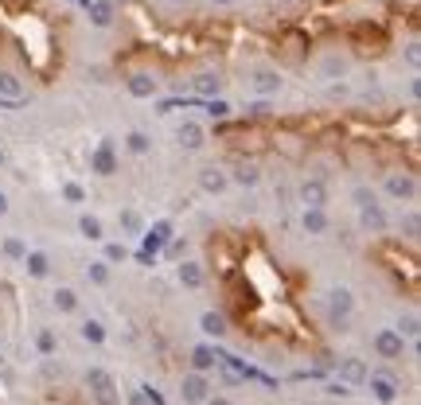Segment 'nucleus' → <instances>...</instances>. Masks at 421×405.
I'll list each match as a JSON object with an SVG mask.
<instances>
[{
	"instance_id": "obj_1",
	"label": "nucleus",
	"mask_w": 421,
	"mask_h": 405,
	"mask_svg": "<svg viewBox=\"0 0 421 405\" xmlns=\"http://www.w3.org/2000/svg\"><path fill=\"white\" fill-rule=\"evenodd\" d=\"M86 390L94 393L98 405H121L117 402V382H113V374H109L106 367H90L86 370Z\"/></svg>"
},
{
	"instance_id": "obj_2",
	"label": "nucleus",
	"mask_w": 421,
	"mask_h": 405,
	"mask_svg": "<svg viewBox=\"0 0 421 405\" xmlns=\"http://www.w3.org/2000/svg\"><path fill=\"white\" fill-rule=\"evenodd\" d=\"M367 386H371V393H374V402L378 405H394L398 397H402V382H398L394 374H383V370L367 374Z\"/></svg>"
},
{
	"instance_id": "obj_3",
	"label": "nucleus",
	"mask_w": 421,
	"mask_h": 405,
	"mask_svg": "<svg viewBox=\"0 0 421 405\" xmlns=\"http://www.w3.org/2000/svg\"><path fill=\"white\" fill-rule=\"evenodd\" d=\"M351 312H355V297H351L348 288H332V292H328V316H332V323H336L339 332L348 327Z\"/></svg>"
},
{
	"instance_id": "obj_4",
	"label": "nucleus",
	"mask_w": 421,
	"mask_h": 405,
	"mask_svg": "<svg viewBox=\"0 0 421 405\" xmlns=\"http://www.w3.org/2000/svg\"><path fill=\"white\" fill-rule=\"evenodd\" d=\"M383 187H386V195H390V199H402V202H413V199H418V179L409 176V172H390Z\"/></svg>"
},
{
	"instance_id": "obj_5",
	"label": "nucleus",
	"mask_w": 421,
	"mask_h": 405,
	"mask_svg": "<svg viewBox=\"0 0 421 405\" xmlns=\"http://www.w3.org/2000/svg\"><path fill=\"white\" fill-rule=\"evenodd\" d=\"M90 172H98V176H113V172H117V152H113V141H109V137H102L98 148L90 152Z\"/></svg>"
},
{
	"instance_id": "obj_6",
	"label": "nucleus",
	"mask_w": 421,
	"mask_h": 405,
	"mask_svg": "<svg viewBox=\"0 0 421 405\" xmlns=\"http://www.w3.org/2000/svg\"><path fill=\"white\" fill-rule=\"evenodd\" d=\"M180 393H183V402H187V405H203L207 397H211V378L199 374V370H192V374L183 378Z\"/></svg>"
},
{
	"instance_id": "obj_7",
	"label": "nucleus",
	"mask_w": 421,
	"mask_h": 405,
	"mask_svg": "<svg viewBox=\"0 0 421 405\" xmlns=\"http://www.w3.org/2000/svg\"><path fill=\"white\" fill-rule=\"evenodd\" d=\"M367 374H371L367 362L355 358V355H348V358H339V362H336V382H343V386H363Z\"/></svg>"
},
{
	"instance_id": "obj_8",
	"label": "nucleus",
	"mask_w": 421,
	"mask_h": 405,
	"mask_svg": "<svg viewBox=\"0 0 421 405\" xmlns=\"http://www.w3.org/2000/svg\"><path fill=\"white\" fill-rule=\"evenodd\" d=\"M371 343H374V351H378L383 358H402V355H406V339H402L394 327H383V332H374Z\"/></svg>"
},
{
	"instance_id": "obj_9",
	"label": "nucleus",
	"mask_w": 421,
	"mask_h": 405,
	"mask_svg": "<svg viewBox=\"0 0 421 405\" xmlns=\"http://www.w3.org/2000/svg\"><path fill=\"white\" fill-rule=\"evenodd\" d=\"M359 222H363V230H371V234H386V211L378 207V202H367V207H359Z\"/></svg>"
},
{
	"instance_id": "obj_10",
	"label": "nucleus",
	"mask_w": 421,
	"mask_h": 405,
	"mask_svg": "<svg viewBox=\"0 0 421 405\" xmlns=\"http://www.w3.org/2000/svg\"><path fill=\"white\" fill-rule=\"evenodd\" d=\"M86 12H90V24L94 27H109L113 16H117V0H90Z\"/></svg>"
},
{
	"instance_id": "obj_11",
	"label": "nucleus",
	"mask_w": 421,
	"mask_h": 405,
	"mask_svg": "<svg viewBox=\"0 0 421 405\" xmlns=\"http://www.w3.org/2000/svg\"><path fill=\"white\" fill-rule=\"evenodd\" d=\"M0 102H4V106H20V102H24V82L8 71H0Z\"/></svg>"
},
{
	"instance_id": "obj_12",
	"label": "nucleus",
	"mask_w": 421,
	"mask_h": 405,
	"mask_svg": "<svg viewBox=\"0 0 421 405\" xmlns=\"http://www.w3.org/2000/svg\"><path fill=\"white\" fill-rule=\"evenodd\" d=\"M176 141H180L187 152H195V148H203V144H207V132H203V125H199V121H183L180 132H176Z\"/></svg>"
},
{
	"instance_id": "obj_13",
	"label": "nucleus",
	"mask_w": 421,
	"mask_h": 405,
	"mask_svg": "<svg viewBox=\"0 0 421 405\" xmlns=\"http://www.w3.org/2000/svg\"><path fill=\"white\" fill-rule=\"evenodd\" d=\"M125 86H129V94L133 97H157L160 94V82L157 78H152V74H129V78H125Z\"/></svg>"
},
{
	"instance_id": "obj_14",
	"label": "nucleus",
	"mask_w": 421,
	"mask_h": 405,
	"mask_svg": "<svg viewBox=\"0 0 421 405\" xmlns=\"http://www.w3.org/2000/svg\"><path fill=\"white\" fill-rule=\"evenodd\" d=\"M27 269V277H36V281H43V277H51V257L43 250H27L24 262H20Z\"/></svg>"
},
{
	"instance_id": "obj_15",
	"label": "nucleus",
	"mask_w": 421,
	"mask_h": 405,
	"mask_svg": "<svg viewBox=\"0 0 421 405\" xmlns=\"http://www.w3.org/2000/svg\"><path fill=\"white\" fill-rule=\"evenodd\" d=\"M301 202H304V207H324V202H328L324 179H304V183H301Z\"/></svg>"
},
{
	"instance_id": "obj_16",
	"label": "nucleus",
	"mask_w": 421,
	"mask_h": 405,
	"mask_svg": "<svg viewBox=\"0 0 421 405\" xmlns=\"http://www.w3.org/2000/svg\"><path fill=\"white\" fill-rule=\"evenodd\" d=\"M199 187L211 191V195H223V191L230 187V176L223 172V167H203V176H199Z\"/></svg>"
},
{
	"instance_id": "obj_17",
	"label": "nucleus",
	"mask_w": 421,
	"mask_h": 405,
	"mask_svg": "<svg viewBox=\"0 0 421 405\" xmlns=\"http://www.w3.org/2000/svg\"><path fill=\"white\" fill-rule=\"evenodd\" d=\"M168 238H172V222H157V227L145 234V253L152 257L157 250H164V246H168Z\"/></svg>"
},
{
	"instance_id": "obj_18",
	"label": "nucleus",
	"mask_w": 421,
	"mask_h": 405,
	"mask_svg": "<svg viewBox=\"0 0 421 405\" xmlns=\"http://www.w3.org/2000/svg\"><path fill=\"white\" fill-rule=\"evenodd\" d=\"M176 277H180L183 288H203V281H207V273H203V265L199 262H183L180 269H176Z\"/></svg>"
},
{
	"instance_id": "obj_19",
	"label": "nucleus",
	"mask_w": 421,
	"mask_h": 405,
	"mask_svg": "<svg viewBox=\"0 0 421 405\" xmlns=\"http://www.w3.org/2000/svg\"><path fill=\"white\" fill-rule=\"evenodd\" d=\"M192 367L199 370V374L215 370V367H218V351H215V347H207V343H199V347L192 351Z\"/></svg>"
},
{
	"instance_id": "obj_20",
	"label": "nucleus",
	"mask_w": 421,
	"mask_h": 405,
	"mask_svg": "<svg viewBox=\"0 0 421 405\" xmlns=\"http://www.w3.org/2000/svg\"><path fill=\"white\" fill-rule=\"evenodd\" d=\"M304 230H308V234H328V227H332V222H328V215H324V207H304Z\"/></svg>"
},
{
	"instance_id": "obj_21",
	"label": "nucleus",
	"mask_w": 421,
	"mask_h": 405,
	"mask_svg": "<svg viewBox=\"0 0 421 405\" xmlns=\"http://www.w3.org/2000/svg\"><path fill=\"white\" fill-rule=\"evenodd\" d=\"M199 327H203V335H211V339H223V335H227V316H223V312H203V316H199Z\"/></svg>"
},
{
	"instance_id": "obj_22",
	"label": "nucleus",
	"mask_w": 421,
	"mask_h": 405,
	"mask_svg": "<svg viewBox=\"0 0 421 405\" xmlns=\"http://www.w3.org/2000/svg\"><path fill=\"white\" fill-rule=\"evenodd\" d=\"M277 90H281V78H277V71H258V74H253V94L269 97V94H277Z\"/></svg>"
},
{
	"instance_id": "obj_23",
	"label": "nucleus",
	"mask_w": 421,
	"mask_h": 405,
	"mask_svg": "<svg viewBox=\"0 0 421 405\" xmlns=\"http://www.w3.org/2000/svg\"><path fill=\"white\" fill-rule=\"evenodd\" d=\"M125 148H129L133 156H148L152 152V137L141 132V129H133V132H125Z\"/></svg>"
},
{
	"instance_id": "obj_24",
	"label": "nucleus",
	"mask_w": 421,
	"mask_h": 405,
	"mask_svg": "<svg viewBox=\"0 0 421 405\" xmlns=\"http://www.w3.org/2000/svg\"><path fill=\"white\" fill-rule=\"evenodd\" d=\"M78 234H82L86 242H102V238H106V227H102V218L82 215V218H78Z\"/></svg>"
},
{
	"instance_id": "obj_25",
	"label": "nucleus",
	"mask_w": 421,
	"mask_h": 405,
	"mask_svg": "<svg viewBox=\"0 0 421 405\" xmlns=\"http://www.w3.org/2000/svg\"><path fill=\"white\" fill-rule=\"evenodd\" d=\"M218 90H223V78H218V74H199V78H195V94L215 97Z\"/></svg>"
},
{
	"instance_id": "obj_26",
	"label": "nucleus",
	"mask_w": 421,
	"mask_h": 405,
	"mask_svg": "<svg viewBox=\"0 0 421 405\" xmlns=\"http://www.w3.org/2000/svg\"><path fill=\"white\" fill-rule=\"evenodd\" d=\"M86 281H90V285H109V262L106 257L86 265Z\"/></svg>"
},
{
	"instance_id": "obj_27",
	"label": "nucleus",
	"mask_w": 421,
	"mask_h": 405,
	"mask_svg": "<svg viewBox=\"0 0 421 405\" xmlns=\"http://www.w3.org/2000/svg\"><path fill=\"white\" fill-rule=\"evenodd\" d=\"M320 74H324V78H339V74H348V59H343V55H328V59L320 62Z\"/></svg>"
},
{
	"instance_id": "obj_28",
	"label": "nucleus",
	"mask_w": 421,
	"mask_h": 405,
	"mask_svg": "<svg viewBox=\"0 0 421 405\" xmlns=\"http://www.w3.org/2000/svg\"><path fill=\"white\" fill-rule=\"evenodd\" d=\"M55 308L59 312H78V292H74V288H55Z\"/></svg>"
},
{
	"instance_id": "obj_29",
	"label": "nucleus",
	"mask_w": 421,
	"mask_h": 405,
	"mask_svg": "<svg viewBox=\"0 0 421 405\" xmlns=\"http://www.w3.org/2000/svg\"><path fill=\"white\" fill-rule=\"evenodd\" d=\"M0 250H4V257H8V262H24L27 246H24V238H16V234H8V238H4V246H0Z\"/></svg>"
},
{
	"instance_id": "obj_30",
	"label": "nucleus",
	"mask_w": 421,
	"mask_h": 405,
	"mask_svg": "<svg viewBox=\"0 0 421 405\" xmlns=\"http://www.w3.org/2000/svg\"><path fill=\"white\" fill-rule=\"evenodd\" d=\"M230 179H234V183H242V187H253V183L262 179V172H258V167H253V164H238V167H234V176H230Z\"/></svg>"
},
{
	"instance_id": "obj_31",
	"label": "nucleus",
	"mask_w": 421,
	"mask_h": 405,
	"mask_svg": "<svg viewBox=\"0 0 421 405\" xmlns=\"http://www.w3.org/2000/svg\"><path fill=\"white\" fill-rule=\"evenodd\" d=\"M82 339L86 343H94V347H102L106 343V327H102L98 320H82Z\"/></svg>"
},
{
	"instance_id": "obj_32",
	"label": "nucleus",
	"mask_w": 421,
	"mask_h": 405,
	"mask_svg": "<svg viewBox=\"0 0 421 405\" xmlns=\"http://www.w3.org/2000/svg\"><path fill=\"white\" fill-rule=\"evenodd\" d=\"M62 199L78 207V202H86V187L82 183H74V179H67V183H62Z\"/></svg>"
},
{
	"instance_id": "obj_33",
	"label": "nucleus",
	"mask_w": 421,
	"mask_h": 405,
	"mask_svg": "<svg viewBox=\"0 0 421 405\" xmlns=\"http://www.w3.org/2000/svg\"><path fill=\"white\" fill-rule=\"evenodd\" d=\"M36 347H39V355H55V332H51V327H39Z\"/></svg>"
},
{
	"instance_id": "obj_34",
	"label": "nucleus",
	"mask_w": 421,
	"mask_h": 405,
	"mask_svg": "<svg viewBox=\"0 0 421 405\" xmlns=\"http://www.w3.org/2000/svg\"><path fill=\"white\" fill-rule=\"evenodd\" d=\"M394 332L402 335V339H418V335H421V320H418V316H406V320L398 323Z\"/></svg>"
},
{
	"instance_id": "obj_35",
	"label": "nucleus",
	"mask_w": 421,
	"mask_h": 405,
	"mask_svg": "<svg viewBox=\"0 0 421 405\" xmlns=\"http://www.w3.org/2000/svg\"><path fill=\"white\" fill-rule=\"evenodd\" d=\"M207 117H215V121H227L230 117V106L223 102V97H207Z\"/></svg>"
},
{
	"instance_id": "obj_36",
	"label": "nucleus",
	"mask_w": 421,
	"mask_h": 405,
	"mask_svg": "<svg viewBox=\"0 0 421 405\" xmlns=\"http://www.w3.org/2000/svg\"><path fill=\"white\" fill-rule=\"evenodd\" d=\"M121 227L129 230V234H145V218L137 215V211H125V215H121Z\"/></svg>"
},
{
	"instance_id": "obj_37",
	"label": "nucleus",
	"mask_w": 421,
	"mask_h": 405,
	"mask_svg": "<svg viewBox=\"0 0 421 405\" xmlns=\"http://www.w3.org/2000/svg\"><path fill=\"white\" fill-rule=\"evenodd\" d=\"M125 257H129V250H125V246H121V242H106V262H109V265H117V262H125Z\"/></svg>"
},
{
	"instance_id": "obj_38",
	"label": "nucleus",
	"mask_w": 421,
	"mask_h": 405,
	"mask_svg": "<svg viewBox=\"0 0 421 405\" xmlns=\"http://www.w3.org/2000/svg\"><path fill=\"white\" fill-rule=\"evenodd\" d=\"M141 393L148 397V405H164V397H160V390H157V386H148V382H145V386H141Z\"/></svg>"
},
{
	"instance_id": "obj_39",
	"label": "nucleus",
	"mask_w": 421,
	"mask_h": 405,
	"mask_svg": "<svg viewBox=\"0 0 421 405\" xmlns=\"http://www.w3.org/2000/svg\"><path fill=\"white\" fill-rule=\"evenodd\" d=\"M367 202H374V195L367 187H355V207H367Z\"/></svg>"
},
{
	"instance_id": "obj_40",
	"label": "nucleus",
	"mask_w": 421,
	"mask_h": 405,
	"mask_svg": "<svg viewBox=\"0 0 421 405\" xmlns=\"http://www.w3.org/2000/svg\"><path fill=\"white\" fill-rule=\"evenodd\" d=\"M269 113V102H253L250 106V117H265Z\"/></svg>"
},
{
	"instance_id": "obj_41",
	"label": "nucleus",
	"mask_w": 421,
	"mask_h": 405,
	"mask_svg": "<svg viewBox=\"0 0 421 405\" xmlns=\"http://www.w3.org/2000/svg\"><path fill=\"white\" fill-rule=\"evenodd\" d=\"M406 234H409V238H418V215L406 218Z\"/></svg>"
},
{
	"instance_id": "obj_42",
	"label": "nucleus",
	"mask_w": 421,
	"mask_h": 405,
	"mask_svg": "<svg viewBox=\"0 0 421 405\" xmlns=\"http://www.w3.org/2000/svg\"><path fill=\"white\" fill-rule=\"evenodd\" d=\"M406 59L413 62V67H418V62H421V51H418V43H409V51H406Z\"/></svg>"
},
{
	"instance_id": "obj_43",
	"label": "nucleus",
	"mask_w": 421,
	"mask_h": 405,
	"mask_svg": "<svg viewBox=\"0 0 421 405\" xmlns=\"http://www.w3.org/2000/svg\"><path fill=\"white\" fill-rule=\"evenodd\" d=\"M129 405H148V397H145L141 390H133V393H129Z\"/></svg>"
},
{
	"instance_id": "obj_44",
	"label": "nucleus",
	"mask_w": 421,
	"mask_h": 405,
	"mask_svg": "<svg viewBox=\"0 0 421 405\" xmlns=\"http://www.w3.org/2000/svg\"><path fill=\"white\" fill-rule=\"evenodd\" d=\"M203 405H234V402H230V397H207Z\"/></svg>"
},
{
	"instance_id": "obj_45",
	"label": "nucleus",
	"mask_w": 421,
	"mask_h": 405,
	"mask_svg": "<svg viewBox=\"0 0 421 405\" xmlns=\"http://www.w3.org/2000/svg\"><path fill=\"white\" fill-rule=\"evenodd\" d=\"M0 215H8V195L0 191Z\"/></svg>"
},
{
	"instance_id": "obj_46",
	"label": "nucleus",
	"mask_w": 421,
	"mask_h": 405,
	"mask_svg": "<svg viewBox=\"0 0 421 405\" xmlns=\"http://www.w3.org/2000/svg\"><path fill=\"white\" fill-rule=\"evenodd\" d=\"M211 4H223V8H227V4H234V0H211Z\"/></svg>"
},
{
	"instance_id": "obj_47",
	"label": "nucleus",
	"mask_w": 421,
	"mask_h": 405,
	"mask_svg": "<svg viewBox=\"0 0 421 405\" xmlns=\"http://www.w3.org/2000/svg\"><path fill=\"white\" fill-rule=\"evenodd\" d=\"M71 4H82V8H86V4H90V0H71Z\"/></svg>"
},
{
	"instance_id": "obj_48",
	"label": "nucleus",
	"mask_w": 421,
	"mask_h": 405,
	"mask_svg": "<svg viewBox=\"0 0 421 405\" xmlns=\"http://www.w3.org/2000/svg\"><path fill=\"white\" fill-rule=\"evenodd\" d=\"M168 4H187V0H168Z\"/></svg>"
},
{
	"instance_id": "obj_49",
	"label": "nucleus",
	"mask_w": 421,
	"mask_h": 405,
	"mask_svg": "<svg viewBox=\"0 0 421 405\" xmlns=\"http://www.w3.org/2000/svg\"><path fill=\"white\" fill-rule=\"evenodd\" d=\"M0 164H4V152H0Z\"/></svg>"
},
{
	"instance_id": "obj_50",
	"label": "nucleus",
	"mask_w": 421,
	"mask_h": 405,
	"mask_svg": "<svg viewBox=\"0 0 421 405\" xmlns=\"http://www.w3.org/2000/svg\"><path fill=\"white\" fill-rule=\"evenodd\" d=\"M312 405H316V402H312Z\"/></svg>"
}]
</instances>
